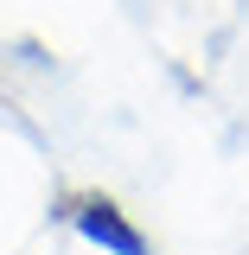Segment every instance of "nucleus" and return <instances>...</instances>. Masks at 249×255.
<instances>
[{"instance_id":"1","label":"nucleus","mask_w":249,"mask_h":255,"mask_svg":"<svg viewBox=\"0 0 249 255\" xmlns=\"http://www.w3.org/2000/svg\"><path fill=\"white\" fill-rule=\"evenodd\" d=\"M58 223H70L83 243H96L102 255H154V243L141 236V223L128 217L109 191H64L58 198Z\"/></svg>"}]
</instances>
